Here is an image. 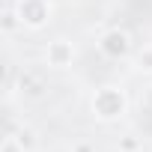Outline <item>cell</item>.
Instances as JSON below:
<instances>
[{"instance_id":"obj_1","label":"cell","mask_w":152,"mask_h":152,"mask_svg":"<svg viewBox=\"0 0 152 152\" xmlns=\"http://www.w3.org/2000/svg\"><path fill=\"white\" fill-rule=\"evenodd\" d=\"M125 107H128V99H125V93L119 87H99L96 96H93V113L102 122L119 119L125 113Z\"/></svg>"},{"instance_id":"obj_2","label":"cell","mask_w":152,"mask_h":152,"mask_svg":"<svg viewBox=\"0 0 152 152\" xmlns=\"http://www.w3.org/2000/svg\"><path fill=\"white\" fill-rule=\"evenodd\" d=\"M15 15L21 18V27L39 30L51 21V0H15Z\"/></svg>"},{"instance_id":"obj_3","label":"cell","mask_w":152,"mask_h":152,"mask_svg":"<svg viewBox=\"0 0 152 152\" xmlns=\"http://www.w3.org/2000/svg\"><path fill=\"white\" fill-rule=\"evenodd\" d=\"M99 51H102V57H107V60H125V57L131 54V36H128L125 30L113 27V30L102 33Z\"/></svg>"},{"instance_id":"obj_4","label":"cell","mask_w":152,"mask_h":152,"mask_svg":"<svg viewBox=\"0 0 152 152\" xmlns=\"http://www.w3.org/2000/svg\"><path fill=\"white\" fill-rule=\"evenodd\" d=\"M72 60H75V45H72L69 39H54V42H48V48H45V63H48L51 69H69Z\"/></svg>"},{"instance_id":"obj_5","label":"cell","mask_w":152,"mask_h":152,"mask_svg":"<svg viewBox=\"0 0 152 152\" xmlns=\"http://www.w3.org/2000/svg\"><path fill=\"white\" fill-rule=\"evenodd\" d=\"M12 137H15V140H18L27 152H33V149H36V131H33V128H27V125H24V128H18Z\"/></svg>"},{"instance_id":"obj_6","label":"cell","mask_w":152,"mask_h":152,"mask_svg":"<svg viewBox=\"0 0 152 152\" xmlns=\"http://www.w3.org/2000/svg\"><path fill=\"white\" fill-rule=\"evenodd\" d=\"M137 69H143V72H152V45L140 48V54H137Z\"/></svg>"},{"instance_id":"obj_7","label":"cell","mask_w":152,"mask_h":152,"mask_svg":"<svg viewBox=\"0 0 152 152\" xmlns=\"http://www.w3.org/2000/svg\"><path fill=\"white\" fill-rule=\"evenodd\" d=\"M15 27H21V18L15 15V9H6V12H3V30L12 33Z\"/></svg>"},{"instance_id":"obj_8","label":"cell","mask_w":152,"mask_h":152,"mask_svg":"<svg viewBox=\"0 0 152 152\" xmlns=\"http://www.w3.org/2000/svg\"><path fill=\"white\" fill-rule=\"evenodd\" d=\"M0 152H27V149H24L15 137H6V140H3V146H0Z\"/></svg>"},{"instance_id":"obj_9","label":"cell","mask_w":152,"mask_h":152,"mask_svg":"<svg viewBox=\"0 0 152 152\" xmlns=\"http://www.w3.org/2000/svg\"><path fill=\"white\" fill-rule=\"evenodd\" d=\"M72 152H96V146L87 143V140H81V143H75V146H72Z\"/></svg>"},{"instance_id":"obj_10","label":"cell","mask_w":152,"mask_h":152,"mask_svg":"<svg viewBox=\"0 0 152 152\" xmlns=\"http://www.w3.org/2000/svg\"><path fill=\"white\" fill-rule=\"evenodd\" d=\"M119 149H122V152H134V149H137V140H134V137H125V140L119 143Z\"/></svg>"}]
</instances>
